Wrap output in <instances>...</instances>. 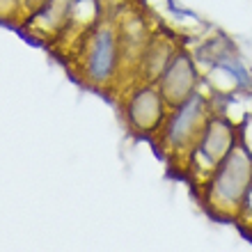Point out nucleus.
I'll use <instances>...</instances> for the list:
<instances>
[{
	"label": "nucleus",
	"instance_id": "obj_6",
	"mask_svg": "<svg viewBox=\"0 0 252 252\" xmlns=\"http://www.w3.org/2000/svg\"><path fill=\"white\" fill-rule=\"evenodd\" d=\"M117 66V39L110 30H99L87 58V73L92 80H108Z\"/></svg>",
	"mask_w": 252,
	"mask_h": 252
},
{
	"label": "nucleus",
	"instance_id": "obj_4",
	"mask_svg": "<svg viewBox=\"0 0 252 252\" xmlns=\"http://www.w3.org/2000/svg\"><path fill=\"white\" fill-rule=\"evenodd\" d=\"M197 83H199L197 66H195V60L186 51H174L167 66L163 69V73L156 78V87L160 90L163 99H165V103L170 108L190 99L192 94L197 92Z\"/></svg>",
	"mask_w": 252,
	"mask_h": 252
},
{
	"label": "nucleus",
	"instance_id": "obj_3",
	"mask_svg": "<svg viewBox=\"0 0 252 252\" xmlns=\"http://www.w3.org/2000/svg\"><path fill=\"white\" fill-rule=\"evenodd\" d=\"M236 147V128L225 117H209L190 152L192 167L211 174Z\"/></svg>",
	"mask_w": 252,
	"mask_h": 252
},
{
	"label": "nucleus",
	"instance_id": "obj_5",
	"mask_svg": "<svg viewBox=\"0 0 252 252\" xmlns=\"http://www.w3.org/2000/svg\"><path fill=\"white\" fill-rule=\"evenodd\" d=\"M167 103L163 99L158 87L145 85L131 96L128 106H126V115L133 128H138L140 133H152L163 126L167 117Z\"/></svg>",
	"mask_w": 252,
	"mask_h": 252
},
{
	"label": "nucleus",
	"instance_id": "obj_2",
	"mask_svg": "<svg viewBox=\"0 0 252 252\" xmlns=\"http://www.w3.org/2000/svg\"><path fill=\"white\" fill-rule=\"evenodd\" d=\"M206 120H209V108H206V99L199 92H195L190 99H186L179 106H174L165 117L163 126L158 128L165 149L170 152L192 149Z\"/></svg>",
	"mask_w": 252,
	"mask_h": 252
},
{
	"label": "nucleus",
	"instance_id": "obj_1",
	"mask_svg": "<svg viewBox=\"0 0 252 252\" xmlns=\"http://www.w3.org/2000/svg\"><path fill=\"white\" fill-rule=\"evenodd\" d=\"M250 186L252 154L243 145H236L209 177V204L225 213L239 211L243 209Z\"/></svg>",
	"mask_w": 252,
	"mask_h": 252
}]
</instances>
